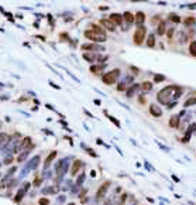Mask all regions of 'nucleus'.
Segmentation results:
<instances>
[{"label": "nucleus", "instance_id": "nucleus-19", "mask_svg": "<svg viewBox=\"0 0 196 205\" xmlns=\"http://www.w3.org/2000/svg\"><path fill=\"white\" fill-rule=\"evenodd\" d=\"M189 54L192 57H196V41H192L189 44Z\"/></svg>", "mask_w": 196, "mask_h": 205}, {"label": "nucleus", "instance_id": "nucleus-37", "mask_svg": "<svg viewBox=\"0 0 196 205\" xmlns=\"http://www.w3.org/2000/svg\"><path fill=\"white\" fill-rule=\"evenodd\" d=\"M175 106H176V103H169V105H168V109H174Z\"/></svg>", "mask_w": 196, "mask_h": 205}, {"label": "nucleus", "instance_id": "nucleus-17", "mask_svg": "<svg viewBox=\"0 0 196 205\" xmlns=\"http://www.w3.org/2000/svg\"><path fill=\"white\" fill-rule=\"evenodd\" d=\"M121 17H124V20H126L129 24H133V23H134V16L131 14L130 12H124V14H123Z\"/></svg>", "mask_w": 196, "mask_h": 205}, {"label": "nucleus", "instance_id": "nucleus-29", "mask_svg": "<svg viewBox=\"0 0 196 205\" xmlns=\"http://www.w3.org/2000/svg\"><path fill=\"white\" fill-rule=\"evenodd\" d=\"M83 58H85L86 61H89V62L95 60V57H93V55H89V54H83Z\"/></svg>", "mask_w": 196, "mask_h": 205}, {"label": "nucleus", "instance_id": "nucleus-21", "mask_svg": "<svg viewBox=\"0 0 196 205\" xmlns=\"http://www.w3.org/2000/svg\"><path fill=\"white\" fill-rule=\"evenodd\" d=\"M183 24L186 26V27H192L193 24H195V18L193 17H186L183 20Z\"/></svg>", "mask_w": 196, "mask_h": 205}, {"label": "nucleus", "instance_id": "nucleus-27", "mask_svg": "<svg viewBox=\"0 0 196 205\" xmlns=\"http://www.w3.org/2000/svg\"><path fill=\"white\" fill-rule=\"evenodd\" d=\"M137 88H138L137 85H133V86L130 88V89L127 91V96H129V98H131V96H133V93H134V91H135Z\"/></svg>", "mask_w": 196, "mask_h": 205}, {"label": "nucleus", "instance_id": "nucleus-15", "mask_svg": "<svg viewBox=\"0 0 196 205\" xmlns=\"http://www.w3.org/2000/svg\"><path fill=\"white\" fill-rule=\"evenodd\" d=\"M157 34L158 35L165 34V21H162V20H161V23L157 26Z\"/></svg>", "mask_w": 196, "mask_h": 205}, {"label": "nucleus", "instance_id": "nucleus-32", "mask_svg": "<svg viewBox=\"0 0 196 205\" xmlns=\"http://www.w3.org/2000/svg\"><path fill=\"white\" fill-rule=\"evenodd\" d=\"M151 23H152V24H157V23L160 24V23H161V18H160L158 16H157V17H154L152 20H151Z\"/></svg>", "mask_w": 196, "mask_h": 205}, {"label": "nucleus", "instance_id": "nucleus-12", "mask_svg": "<svg viewBox=\"0 0 196 205\" xmlns=\"http://www.w3.org/2000/svg\"><path fill=\"white\" fill-rule=\"evenodd\" d=\"M90 30H92L93 33H96V34L106 35L104 34V28H103V27H99L98 24H92V26H90Z\"/></svg>", "mask_w": 196, "mask_h": 205}, {"label": "nucleus", "instance_id": "nucleus-16", "mask_svg": "<svg viewBox=\"0 0 196 205\" xmlns=\"http://www.w3.org/2000/svg\"><path fill=\"white\" fill-rule=\"evenodd\" d=\"M147 47L150 48H154L155 47V35L154 34H150L147 38Z\"/></svg>", "mask_w": 196, "mask_h": 205}, {"label": "nucleus", "instance_id": "nucleus-35", "mask_svg": "<svg viewBox=\"0 0 196 205\" xmlns=\"http://www.w3.org/2000/svg\"><path fill=\"white\" fill-rule=\"evenodd\" d=\"M168 38H172V34H174V28H171V30H168Z\"/></svg>", "mask_w": 196, "mask_h": 205}, {"label": "nucleus", "instance_id": "nucleus-5", "mask_svg": "<svg viewBox=\"0 0 196 205\" xmlns=\"http://www.w3.org/2000/svg\"><path fill=\"white\" fill-rule=\"evenodd\" d=\"M109 185H110V181H106L102 187L99 188L98 194H96V197H98L99 200H100V198H104V195H106V192H107V189H109Z\"/></svg>", "mask_w": 196, "mask_h": 205}, {"label": "nucleus", "instance_id": "nucleus-18", "mask_svg": "<svg viewBox=\"0 0 196 205\" xmlns=\"http://www.w3.org/2000/svg\"><path fill=\"white\" fill-rule=\"evenodd\" d=\"M82 50L85 51H90V50H100L98 45H93V44H83L82 45Z\"/></svg>", "mask_w": 196, "mask_h": 205}, {"label": "nucleus", "instance_id": "nucleus-20", "mask_svg": "<svg viewBox=\"0 0 196 205\" xmlns=\"http://www.w3.org/2000/svg\"><path fill=\"white\" fill-rule=\"evenodd\" d=\"M104 68V65H93V67H90V72H93V74H99V72H102Z\"/></svg>", "mask_w": 196, "mask_h": 205}, {"label": "nucleus", "instance_id": "nucleus-14", "mask_svg": "<svg viewBox=\"0 0 196 205\" xmlns=\"http://www.w3.org/2000/svg\"><path fill=\"white\" fill-rule=\"evenodd\" d=\"M172 91H175V93H172V98H174V99H178L181 95H182V92H183L182 88H181V86H176V85L172 86Z\"/></svg>", "mask_w": 196, "mask_h": 205}, {"label": "nucleus", "instance_id": "nucleus-31", "mask_svg": "<svg viewBox=\"0 0 196 205\" xmlns=\"http://www.w3.org/2000/svg\"><path fill=\"white\" fill-rule=\"evenodd\" d=\"M117 89H119V91H124V89H126V84H124V82H120V84L117 85Z\"/></svg>", "mask_w": 196, "mask_h": 205}, {"label": "nucleus", "instance_id": "nucleus-24", "mask_svg": "<svg viewBox=\"0 0 196 205\" xmlns=\"http://www.w3.org/2000/svg\"><path fill=\"white\" fill-rule=\"evenodd\" d=\"M169 20H171V21H174V23H175V24H178V23H181V17L179 16H176V14H169Z\"/></svg>", "mask_w": 196, "mask_h": 205}, {"label": "nucleus", "instance_id": "nucleus-23", "mask_svg": "<svg viewBox=\"0 0 196 205\" xmlns=\"http://www.w3.org/2000/svg\"><path fill=\"white\" fill-rule=\"evenodd\" d=\"M141 88H143V91L148 92V91H151V89H152V84H151V82H148V81H145V82H143V84H141Z\"/></svg>", "mask_w": 196, "mask_h": 205}, {"label": "nucleus", "instance_id": "nucleus-34", "mask_svg": "<svg viewBox=\"0 0 196 205\" xmlns=\"http://www.w3.org/2000/svg\"><path fill=\"white\" fill-rule=\"evenodd\" d=\"M40 205H48V200L47 198H41L40 200Z\"/></svg>", "mask_w": 196, "mask_h": 205}, {"label": "nucleus", "instance_id": "nucleus-1", "mask_svg": "<svg viewBox=\"0 0 196 205\" xmlns=\"http://www.w3.org/2000/svg\"><path fill=\"white\" fill-rule=\"evenodd\" d=\"M172 86H165L162 88L158 93H157V99H158V102L162 103V105H169V101H171V98H172Z\"/></svg>", "mask_w": 196, "mask_h": 205}, {"label": "nucleus", "instance_id": "nucleus-8", "mask_svg": "<svg viewBox=\"0 0 196 205\" xmlns=\"http://www.w3.org/2000/svg\"><path fill=\"white\" fill-rule=\"evenodd\" d=\"M113 24H117V26H121V23H123V17H121V14H119V13H113V14H110V18H109Z\"/></svg>", "mask_w": 196, "mask_h": 205}, {"label": "nucleus", "instance_id": "nucleus-10", "mask_svg": "<svg viewBox=\"0 0 196 205\" xmlns=\"http://www.w3.org/2000/svg\"><path fill=\"white\" fill-rule=\"evenodd\" d=\"M145 21V14L143 13V12H138L135 16H134V23H137V24H140V26H143V23Z\"/></svg>", "mask_w": 196, "mask_h": 205}, {"label": "nucleus", "instance_id": "nucleus-11", "mask_svg": "<svg viewBox=\"0 0 196 205\" xmlns=\"http://www.w3.org/2000/svg\"><path fill=\"white\" fill-rule=\"evenodd\" d=\"M169 127H172V129H178L179 127V116H172L171 119H169Z\"/></svg>", "mask_w": 196, "mask_h": 205}, {"label": "nucleus", "instance_id": "nucleus-22", "mask_svg": "<svg viewBox=\"0 0 196 205\" xmlns=\"http://www.w3.org/2000/svg\"><path fill=\"white\" fill-rule=\"evenodd\" d=\"M28 146H31V139L30 137H24V140L21 141V149H26Z\"/></svg>", "mask_w": 196, "mask_h": 205}, {"label": "nucleus", "instance_id": "nucleus-2", "mask_svg": "<svg viewBox=\"0 0 196 205\" xmlns=\"http://www.w3.org/2000/svg\"><path fill=\"white\" fill-rule=\"evenodd\" d=\"M145 35H147V28H145L144 26H138V27L135 28V31H134V35H133L134 43H135L137 45L143 44V43H144Z\"/></svg>", "mask_w": 196, "mask_h": 205}, {"label": "nucleus", "instance_id": "nucleus-4", "mask_svg": "<svg viewBox=\"0 0 196 205\" xmlns=\"http://www.w3.org/2000/svg\"><path fill=\"white\" fill-rule=\"evenodd\" d=\"M85 37L90 41H95V43H104L106 41V35H100V34H96L93 33L92 30H86L85 31Z\"/></svg>", "mask_w": 196, "mask_h": 205}, {"label": "nucleus", "instance_id": "nucleus-36", "mask_svg": "<svg viewBox=\"0 0 196 205\" xmlns=\"http://www.w3.org/2000/svg\"><path fill=\"white\" fill-rule=\"evenodd\" d=\"M140 103H143V105L145 103V99H144V95H141V96H140Z\"/></svg>", "mask_w": 196, "mask_h": 205}, {"label": "nucleus", "instance_id": "nucleus-30", "mask_svg": "<svg viewBox=\"0 0 196 205\" xmlns=\"http://www.w3.org/2000/svg\"><path fill=\"white\" fill-rule=\"evenodd\" d=\"M109 119H110V122H113V123H115V124L117 126V127H120V122H119L117 119H115L113 116H109Z\"/></svg>", "mask_w": 196, "mask_h": 205}, {"label": "nucleus", "instance_id": "nucleus-25", "mask_svg": "<svg viewBox=\"0 0 196 205\" xmlns=\"http://www.w3.org/2000/svg\"><path fill=\"white\" fill-rule=\"evenodd\" d=\"M192 105H196V98H191V99H188V101L185 102V106H186V108H189V106H192Z\"/></svg>", "mask_w": 196, "mask_h": 205}, {"label": "nucleus", "instance_id": "nucleus-9", "mask_svg": "<svg viewBox=\"0 0 196 205\" xmlns=\"http://www.w3.org/2000/svg\"><path fill=\"white\" fill-rule=\"evenodd\" d=\"M82 166H83V163H82L81 160H76V161L73 163V166H72L71 174H72V175H76V174H78V171L82 168Z\"/></svg>", "mask_w": 196, "mask_h": 205}, {"label": "nucleus", "instance_id": "nucleus-28", "mask_svg": "<svg viewBox=\"0 0 196 205\" xmlns=\"http://www.w3.org/2000/svg\"><path fill=\"white\" fill-rule=\"evenodd\" d=\"M23 195H24V191L23 189H20L18 192H17V197H16V202H18L21 198H23Z\"/></svg>", "mask_w": 196, "mask_h": 205}, {"label": "nucleus", "instance_id": "nucleus-7", "mask_svg": "<svg viewBox=\"0 0 196 205\" xmlns=\"http://www.w3.org/2000/svg\"><path fill=\"white\" fill-rule=\"evenodd\" d=\"M150 113L154 116V118H160L162 115V110L160 109V106L157 105H150Z\"/></svg>", "mask_w": 196, "mask_h": 205}, {"label": "nucleus", "instance_id": "nucleus-26", "mask_svg": "<svg viewBox=\"0 0 196 205\" xmlns=\"http://www.w3.org/2000/svg\"><path fill=\"white\" fill-rule=\"evenodd\" d=\"M162 81H165L164 75H154V82H162Z\"/></svg>", "mask_w": 196, "mask_h": 205}, {"label": "nucleus", "instance_id": "nucleus-6", "mask_svg": "<svg viewBox=\"0 0 196 205\" xmlns=\"http://www.w3.org/2000/svg\"><path fill=\"white\" fill-rule=\"evenodd\" d=\"M100 24H102L106 30H109V31H115L116 30V26L109 20V18H102V20H100Z\"/></svg>", "mask_w": 196, "mask_h": 205}, {"label": "nucleus", "instance_id": "nucleus-13", "mask_svg": "<svg viewBox=\"0 0 196 205\" xmlns=\"http://www.w3.org/2000/svg\"><path fill=\"white\" fill-rule=\"evenodd\" d=\"M57 157V152H51V153L48 154V157L45 158V163H44V167H48L49 164L52 163V160Z\"/></svg>", "mask_w": 196, "mask_h": 205}, {"label": "nucleus", "instance_id": "nucleus-3", "mask_svg": "<svg viewBox=\"0 0 196 205\" xmlns=\"http://www.w3.org/2000/svg\"><path fill=\"white\" fill-rule=\"evenodd\" d=\"M120 75V69L116 68L113 71H110V72H106V74H103V76H102V81L106 84V85H112V84H115L116 79H117V76Z\"/></svg>", "mask_w": 196, "mask_h": 205}, {"label": "nucleus", "instance_id": "nucleus-33", "mask_svg": "<svg viewBox=\"0 0 196 205\" xmlns=\"http://www.w3.org/2000/svg\"><path fill=\"white\" fill-rule=\"evenodd\" d=\"M189 139H191V135H188V133H186L185 137L182 139V143H188V141H189Z\"/></svg>", "mask_w": 196, "mask_h": 205}]
</instances>
